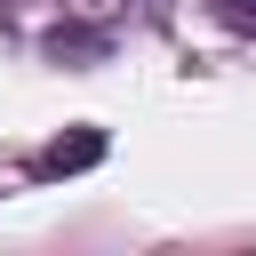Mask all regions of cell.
<instances>
[{
    "mask_svg": "<svg viewBox=\"0 0 256 256\" xmlns=\"http://www.w3.org/2000/svg\"><path fill=\"white\" fill-rule=\"evenodd\" d=\"M224 24H240V32H256V0H208Z\"/></svg>",
    "mask_w": 256,
    "mask_h": 256,
    "instance_id": "2",
    "label": "cell"
},
{
    "mask_svg": "<svg viewBox=\"0 0 256 256\" xmlns=\"http://www.w3.org/2000/svg\"><path fill=\"white\" fill-rule=\"evenodd\" d=\"M104 160V136L96 128H72V136H56L48 152H40V176H80V168H96Z\"/></svg>",
    "mask_w": 256,
    "mask_h": 256,
    "instance_id": "1",
    "label": "cell"
}]
</instances>
